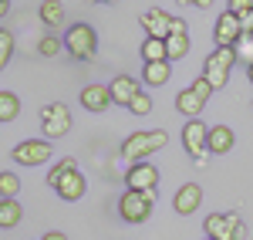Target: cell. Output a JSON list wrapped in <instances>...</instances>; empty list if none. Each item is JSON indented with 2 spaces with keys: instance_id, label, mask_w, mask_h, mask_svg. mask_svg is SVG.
<instances>
[{
  "instance_id": "obj_22",
  "label": "cell",
  "mask_w": 253,
  "mask_h": 240,
  "mask_svg": "<svg viewBox=\"0 0 253 240\" xmlns=\"http://www.w3.org/2000/svg\"><path fill=\"white\" fill-rule=\"evenodd\" d=\"M203 234L210 240H226V213H210L203 220Z\"/></svg>"
},
{
  "instance_id": "obj_19",
  "label": "cell",
  "mask_w": 253,
  "mask_h": 240,
  "mask_svg": "<svg viewBox=\"0 0 253 240\" xmlns=\"http://www.w3.org/2000/svg\"><path fill=\"white\" fill-rule=\"evenodd\" d=\"M142 61H145V64H159V61H169V54H166V41L145 38V41H142Z\"/></svg>"
},
{
  "instance_id": "obj_9",
  "label": "cell",
  "mask_w": 253,
  "mask_h": 240,
  "mask_svg": "<svg viewBox=\"0 0 253 240\" xmlns=\"http://www.w3.org/2000/svg\"><path fill=\"white\" fill-rule=\"evenodd\" d=\"M206 139H210V125L203 119H193V122L182 125V149H186L193 159L206 156Z\"/></svg>"
},
{
  "instance_id": "obj_21",
  "label": "cell",
  "mask_w": 253,
  "mask_h": 240,
  "mask_svg": "<svg viewBox=\"0 0 253 240\" xmlns=\"http://www.w3.org/2000/svg\"><path fill=\"white\" fill-rule=\"evenodd\" d=\"M166 54H169V61H182L189 54V34H169L166 38Z\"/></svg>"
},
{
  "instance_id": "obj_24",
  "label": "cell",
  "mask_w": 253,
  "mask_h": 240,
  "mask_svg": "<svg viewBox=\"0 0 253 240\" xmlns=\"http://www.w3.org/2000/svg\"><path fill=\"white\" fill-rule=\"evenodd\" d=\"M17 193H20V180H17V173H0V200H17Z\"/></svg>"
},
{
  "instance_id": "obj_25",
  "label": "cell",
  "mask_w": 253,
  "mask_h": 240,
  "mask_svg": "<svg viewBox=\"0 0 253 240\" xmlns=\"http://www.w3.org/2000/svg\"><path fill=\"white\" fill-rule=\"evenodd\" d=\"M10 58H14V34L7 27H0V71L10 64Z\"/></svg>"
},
{
  "instance_id": "obj_6",
  "label": "cell",
  "mask_w": 253,
  "mask_h": 240,
  "mask_svg": "<svg viewBox=\"0 0 253 240\" xmlns=\"http://www.w3.org/2000/svg\"><path fill=\"white\" fill-rule=\"evenodd\" d=\"M51 152H54V149H51L47 139H24V142L14 145L10 156H14L17 166H44V162L51 159Z\"/></svg>"
},
{
  "instance_id": "obj_31",
  "label": "cell",
  "mask_w": 253,
  "mask_h": 240,
  "mask_svg": "<svg viewBox=\"0 0 253 240\" xmlns=\"http://www.w3.org/2000/svg\"><path fill=\"white\" fill-rule=\"evenodd\" d=\"M236 58H240V61H250V64H253V38H243V44L236 48Z\"/></svg>"
},
{
  "instance_id": "obj_34",
  "label": "cell",
  "mask_w": 253,
  "mask_h": 240,
  "mask_svg": "<svg viewBox=\"0 0 253 240\" xmlns=\"http://www.w3.org/2000/svg\"><path fill=\"white\" fill-rule=\"evenodd\" d=\"M41 240H68V234H61V230H51V234H44Z\"/></svg>"
},
{
  "instance_id": "obj_33",
  "label": "cell",
  "mask_w": 253,
  "mask_h": 240,
  "mask_svg": "<svg viewBox=\"0 0 253 240\" xmlns=\"http://www.w3.org/2000/svg\"><path fill=\"white\" fill-rule=\"evenodd\" d=\"M240 20H243V34H247V38H253V10H247Z\"/></svg>"
},
{
  "instance_id": "obj_32",
  "label": "cell",
  "mask_w": 253,
  "mask_h": 240,
  "mask_svg": "<svg viewBox=\"0 0 253 240\" xmlns=\"http://www.w3.org/2000/svg\"><path fill=\"white\" fill-rule=\"evenodd\" d=\"M169 34H189V24L182 17H172V27H169Z\"/></svg>"
},
{
  "instance_id": "obj_20",
  "label": "cell",
  "mask_w": 253,
  "mask_h": 240,
  "mask_svg": "<svg viewBox=\"0 0 253 240\" xmlns=\"http://www.w3.org/2000/svg\"><path fill=\"white\" fill-rule=\"evenodd\" d=\"M38 17L47 24V27H58L61 20H64V3H58V0H44L38 7Z\"/></svg>"
},
{
  "instance_id": "obj_29",
  "label": "cell",
  "mask_w": 253,
  "mask_h": 240,
  "mask_svg": "<svg viewBox=\"0 0 253 240\" xmlns=\"http://www.w3.org/2000/svg\"><path fill=\"white\" fill-rule=\"evenodd\" d=\"M68 169H78V162L71 159V156H64V159H61L58 166H51V173H47V183H51V180H58L61 173H68Z\"/></svg>"
},
{
  "instance_id": "obj_7",
  "label": "cell",
  "mask_w": 253,
  "mask_h": 240,
  "mask_svg": "<svg viewBox=\"0 0 253 240\" xmlns=\"http://www.w3.org/2000/svg\"><path fill=\"white\" fill-rule=\"evenodd\" d=\"M213 38L219 48H240L243 44V20L236 17V14H230V10H223L219 17H216V27H213Z\"/></svg>"
},
{
  "instance_id": "obj_17",
  "label": "cell",
  "mask_w": 253,
  "mask_h": 240,
  "mask_svg": "<svg viewBox=\"0 0 253 240\" xmlns=\"http://www.w3.org/2000/svg\"><path fill=\"white\" fill-rule=\"evenodd\" d=\"M169 78H172V61H159V64H145L142 68V81L149 88H159V85H166Z\"/></svg>"
},
{
  "instance_id": "obj_1",
  "label": "cell",
  "mask_w": 253,
  "mask_h": 240,
  "mask_svg": "<svg viewBox=\"0 0 253 240\" xmlns=\"http://www.w3.org/2000/svg\"><path fill=\"white\" fill-rule=\"evenodd\" d=\"M166 145H169L166 129L135 132V136H128V139L122 142V156L128 159V166H135V162H149V156H152V152H162Z\"/></svg>"
},
{
  "instance_id": "obj_35",
  "label": "cell",
  "mask_w": 253,
  "mask_h": 240,
  "mask_svg": "<svg viewBox=\"0 0 253 240\" xmlns=\"http://www.w3.org/2000/svg\"><path fill=\"white\" fill-rule=\"evenodd\" d=\"M7 10H10V3H7V0H0V17H7Z\"/></svg>"
},
{
  "instance_id": "obj_5",
  "label": "cell",
  "mask_w": 253,
  "mask_h": 240,
  "mask_svg": "<svg viewBox=\"0 0 253 240\" xmlns=\"http://www.w3.org/2000/svg\"><path fill=\"white\" fill-rule=\"evenodd\" d=\"M41 129H44V139H61L71 132V108L64 101H47L41 108Z\"/></svg>"
},
{
  "instance_id": "obj_14",
  "label": "cell",
  "mask_w": 253,
  "mask_h": 240,
  "mask_svg": "<svg viewBox=\"0 0 253 240\" xmlns=\"http://www.w3.org/2000/svg\"><path fill=\"white\" fill-rule=\"evenodd\" d=\"M108 92H112V105H125V108H128L142 88H138V81L132 78V75H115L112 85H108Z\"/></svg>"
},
{
  "instance_id": "obj_3",
  "label": "cell",
  "mask_w": 253,
  "mask_h": 240,
  "mask_svg": "<svg viewBox=\"0 0 253 240\" xmlns=\"http://www.w3.org/2000/svg\"><path fill=\"white\" fill-rule=\"evenodd\" d=\"M64 51L75 61H91L98 54V34L91 24H71L64 34Z\"/></svg>"
},
{
  "instance_id": "obj_28",
  "label": "cell",
  "mask_w": 253,
  "mask_h": 240,
  "mask_svg": "<svg viewBox=\"0 0 253 240\" xmlns=\"http://www.w3.org/2000/svg\"><path fill=\"white\" fill-rule=\"evenodd\" d=\"M189 88H193V92H196V95H199L203 101H210V98H213V85H210V81L203 78V75H199V78H196L193 85H189Z\"/></svg>"
},
{
  "instance_id": "obj_26",
  "label": "cell",
  "mask_w": 253,
  "mask_h": 240,
  "mask_svg": "<svg viewBox=\"0 0 253 240\" xmlns=\"http://www.w3.org/2000/svg\"><path fill=\"white\" fill-rule=\"evenodd\" d=\"M61 48H64V41H58V34H44V38L38 41V51L44 54V58H54Z\"/></svg>"
},
{
  "instance_id": "obj_36",
  "label": "cell",
  "mask_w": 253,
  "mask_h": 240,
  "mask_svg": "<svg viewBox=\"0 0 253 240\" xmlns=\"http://www.w3.org/2000/svg\"><path fill=\"white\" fill-rule=\"evenodd\" d=\"M247 75H250V81H253V64H250V71H247Z\"/></svg>"
},
{
  "instance_id": "obj_23",
  "label": "cell",
  "mask_w": 253,
  "mask_h": 240,
  "mask_svg": "<svg viewBox=\"0 0 253 240\" xmlns=\"http://www.w3.org/2000/svg\"><path fill=\"white\" fill-rule=\"evenodd\" d=\"M20 115V98L14 92H0V122L7 125V122H14Z\"/></svg>"
},
{
  "instance_id": "obj_30",
  "label": "cell",
  "mask_w": 253,
  "mask_h": 240,
  "mask_svg": "<svg viewBox=\"0 0 253 240\" xmlns=\"http://www.w3.org/2000/svg\"><path fill=\"white\" fill-rule=\"evenodd\" d=\"M226 10L236 14V17H243L247 10H253V0H230V3H226Z\"/></svg>"
},
{
  "instance_id": "obj_18",
  "label": "cell",
  "mask_w": 253,
  "mask_h": 240,
  "mask_svg": "<svg viewBox=\"0 0 253 240\" xmlns=\"http://www.w3.org/2000/svg\"><path fill=\"white\" fill-rule=\"evenodd\" d=\"M24 220V206L17 200H0V230H14Z\"/></svg>"
},
{
  "instance_id": "obj_37",
  "label": "cell",
  "mask_w": 253,
  "mask_h": 240,
  "mask_svg": "<svg viewBox=\"0 0 253 240\" xmlns=\"http://www.w3.org/2000/svg\"><path fill=\"white\" fill-rule=\"evenodd\" d=\"M206 240H210V237H206Z\"/></svg>"
},
{
  "instance_id": "obj_27",
  "label": "cell",
  "mask_w": 253,
  "mask_h": 240,
  "mask_svg": "<svg viewBox=\"0 0 253 240\" xmlns=\"http://www.w3.org/2000/svg\"><path fill=\"white\" fill-rule=\"evenodd\" d=\"M128 112H132V115H149V112H152V98H149V92H138L135 101L128 105Z\"/></svg>"
},
{
  "instance_id": "obj_13",
  "label": "cell",
  "mask_w": 253,
  "mask_h": 240,
  "mask_svg": "<svg viewBox=\"0 0 253 240\" xmlns=\"http://www.w3.org/2000/svg\"><path fill=\"white\" fill-rule=\"evenodd\" d=\"M236 145V132L230 125H210V139H206V152L210 156H226Z\"/></svg>"
},
{
  "instance_id": "obj_10",
  "label": "cell",
  "mask_w": 253,
  "mask_h": 240,
  "mask_svg": "<svg viewBox=\"0 0 253 240\" xmlns=\"http://www.w3.org/2000/svg\"><path fill=\"white\" fill-rule=\"evenodd\" d=\"M142 31H145V38H156V41H166L169 38V27H172V14L169 10H162V7H149L142 17Z\"/></svg>"
},
{
  "instance_id": "obj_16",
  "label": "cell",
  "mask_w": 253,
  "mask_h": 240,
  "mask_svg": "<svg viewBox=\"0 0 253 240\" xmlns=\"http://www.w3.org/2000/svg\"><path fill=\"white\" fill-rule=\"evenodd\" d=\"M175 108H179V115H186V122H193L203 115V108H206V101L196 95L193 88H182L179 95H175Z\"/></svg>"
},
{
  "instance_id": "obj_11",
  "label": "cell",
  "mask_w": 253,
  "mask_h": 240,
  "mask_svg": "<svg viewBox=\"0 0 253 240\" xmlns=\"http://www.w3.org/2000/svg\"><path fill=\"white\" fill-rule=\"evenodd\" d=\"M125 186H128V190H138V193H149V190L159 186V169L152 162H135V166H128V173H125Z\"/></svg>"
},
{
  "instance_id": "obj_15",
  "label": "cell",
  "mask_w": 253,
  "mask_h": 240,
  "mask_svg": "<svg viewBox=\"0 0 253 240\" xmlns=\"http://www.w3.org/2000/svg\"><path fill=\"white\" fill-rule=\"evenodd\" d=\"M78 101H81V108H88V112H105L112 105V92H108V85H84Z\"/></svg>"
},
{
  "instance_id": "obj_8",
  "label": "cell",
  "mask_w": 253,
  "mask_h": 240,
  "mask_svg": "<svg viewBox=\"0 0 253 240\" xmlns=\"http://www.w3.org/2000/svg\"><path fill=\"white\" fill-rule=\"evenodd\" d=\"M51 190L58 193L61 200L75 203V200H81V196L88 193V180L81 176V169H68V173H61L58 180H51Z\"/></svg>"
},
{
  "instance_id": "obj_2",
  "label": "cell",
  "mask_w": 253,
  "mask_h": 240,
  "mask_svg": "<svg viewBox=\"0 0 253 240\" xmlns=\"http://www.w3.org/2000/svg\"><path fill=\"white\" fill-rule=\"evenodd\" d=\"M156 190L149 193H138V190H125L122 200H118V217L125 223H145L152 217V206H156Z\"/></svg>"
},
{
  "instance_id": "obj_12",
  "label": "cell",
  "mask_w": 253,
  "mask_h": 240,
  "mask_svg": "<svg viewBox=\"0 0 253 240\" xmlns=\"http://www.w3.org/2000/svg\"><path fill=\"white\" fill-rule=\"evenodd\" d=\"M172 206L179 217H193L196 210L203 206V186L199 183H186V186H179L172 196Z\"/></svg>"
},
{
  "instance_id": "obj_4",
  "label": "cell",
  "mask_w": 253,
  "mask_h": 240,
  "mask_svg": "<svg viewBox=\"0 0 253 240\" xmlns=\"http://www.w3.org/2000/svg\"><path fill=\"white\" fill-rule=\"evenodd\" d=\"M236 48H216L213 54L206 58V64H203V78L213 85V92H219L226 81H230V71H233L236 64Z\"/></svg>"
}]
</instances>
